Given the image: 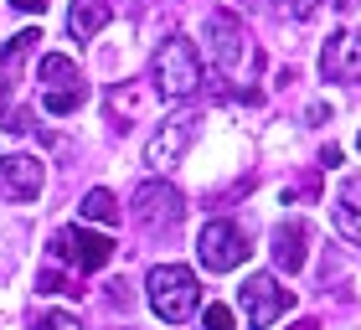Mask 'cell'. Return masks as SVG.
<instances>
[{
  "instance_id": "24",
  "label": "cell",
  "mask_w": 361,
  "mask_h": 330,
  "mask_svg": "<svg viewBox=\"0 0 361 330\" xmlns=\"http://www.w3.org/2000/svg\"><path fill=\"white\" fill-rule=\"evenodd\" d=\"M11 6H16V11H31V16H42V11H47V0H11Z\"/></svg>"
},
{
  "instance_id": "4",
  "label": "cell",
  "mask_w": 361,
  "mask_h": 330,
  "mask_svg": "<svg viewBox=\"0 0 361 330\" xmlns=\"http://www.w3.org/2000/svg\"><path fill=\"white\" fill-rule=\"evenodd\" d=\"M248 238H243V227H233L227 217H217V222H207L202 227V238H196V258H202V269H212V274H233L238 263H248Z\"/></svg>"
},
{
  "instance_id": "6",
  "label": "cell",
  "mask_w": 361,
  "mask_h": 330,
  "mask_svg": "<svg viewBox=\"0 0 361 330\" xmlns=\"http://www.w3.org/2000/svg\"><path fill=\"white\" fill-rule=\"evenodd\" d=\"M243 310H248L253 330H274V320H284L294 310V289H284L274 274H253L243 284Z\"/></svg>"
},
{
  "instance_id": "15",
  "label": "cell",
  "mask_w": 361,
  "mask_h": 330,
  "mask_svg": "<svg viewBox=\"0 0 361 330\" xmlns=\"http://www.w3.org/2000/svg\"><path fill=\"white\" fill-rule=\"evenodd\" d=\"M78 212H83V222H119V202H114V191L109 186H93L88 196H83V207H78Z\"/></svg>"
},
{
  "instance_id": "27",
  "label": "cell",
  "mask_w": 361,
  "mask_h": 330,
  "mask_svg": "<svg viewBox=\"0 0 361 330\" xmlns=\"http://www.w3.org/2000/svg\"><path fill=\"white\" fill-rule=\"evenodd\" d=\"M289 330H315V325H310V320H305V325H289Z\"/></svg>"
},
{
  "instance_id": "13",
  "label": "cell",
  "mask_w": 361,
  "mask_h": 330,
  "mask_svg": "<svg viewBox=\"0 0 361 330\" xmlns=\"http://www.w3.org/2000/svg\"><path fill=\"white\" fill-rule=\"evenodd\" d=\"M109 26V0H73L68 6V31L78 42H93Z\"/></svg>"
},
{
  "instance_id": "23",
  "label": "cell",
  "mask_w": 361,
  "mask_h": 330,
  "mask_svg": "<svg viewBox=\"0 0 361 330\" xmlns=\"http://www.w3.org/2000/svg\"><path fill=\"white\" fill-rule=\"evenodd\" d=\"M315 11H320V0H294V16H300V21H310Z\"/></svg>"
},
{
  "instance_id": "28",
  "label": "cell",
  "mask_w": 361,
  "mask_h": 330,
  "mask_svg": "<svg viewBox=\"0 0 361 330\" xmlns=\"http://www.w3.org/2000/svg\"><path fill=\"white\" fill-rule=\"evenodd\" d=\"M356 145H361V135H356Z\"/></svg>"
},
{
  "instance_id": "21",
  "label": "cell",
  "mask_w": 361,
  "mask_h": 330,
  "mask_svg": "<svg viewBox=\"0 0 361 330\" xmlns=\"http://www.w3.org/2000/svg\"><path fill=\"white\" fill-rule=\"evenodd\" d=\"M37 289H42V294H73V289H68V279H62V274H52V269H47V274L37 279Z\"/></svg>"
},
{
  "instance_id": "1",
  "label": "cell",
  "mask_w": 361,
  "mask_h": 330,
  "mask_svg": "<svg viewBox=\"0 0 361 330\" xmlns=\"http://www.w3.org/2000/svg\"><path fill=\"white\" fill-rule=\"evenodd\" d=\"M145 294H150V310L166 325H186L196 310H202V284H196V274L186 263H160V269H150Z\"/></svg>"
},
{
  "instance_id": "2",
  "label": "cell",
  "mask_w": 361,
  "mask_h": 330,
  "mask_svg": "<svg viewBox=\"0 0 361 330\" xmlns=\"http://www.w3.org/2000/svg\"><path fill=\"white\" fill-rule=\"evenodd\" d=\"M207 52H212V62H217L222 78L264 68V52L248 42V31H243V21L233 11H212V21H207Z\"/></svg>"
},
{
  "instance_id": "7",
  "label": "cell",
  "mask_w": 361,
  "mask_h": 330,
  "mask_svg": "<svg viewBox=\"0 0 361 330\" xmlns=\"http://www.w3.org/2000/svg\"><path fill=\"white\" fill-rule=\"evenodd\" d=\"M52 253H57V258H68V263H78L83 274H98V269H109L114 243H109V233H88V227H62V233L52 238Z\"/></svg>"
},
{
  "instance_id": "12",
  "label": "cell",
  "mask_w": 361,
  "mask_h": 330,
  "mask_svg": "<svg viewBox=\"0 0 361 330\" xmlns=\"http://www.w3.org/2000/svg\"><path fill=\"white\" fill-rule=\"evenodd\" d=\"M336 233L361 248V176L341 181V191H336Z\"/></svg>"
},
{
  "instance_id": "26",
  "label": "cell",
  "mask_w": 361,
  "mask_h": 330,
  "mask_svg": "<svg viewBox=\"0 0 361 330\" xmlns=\"http://www.w3.org/2000/svg\"><path fill=\"white\" fill-rule=\"evenodd\" d=\"M243 6H274V0H243Z\"/></svg>"
},
{
  "instance_id": "18",
  "label": "cell",
  "mask_w": 361,
  "mask_h": 330,
  "mask_svg": "<svg viewBox=\"0 0 361 330\" xmlns=\"http://www.w3.org/2000/svg\"><path fill=\"white\" fill-rule=\"evenodd\" d=\"M109 109H114V114H119V119L129 124V119L140 114V93H129V88H114V93H109Z\"/></svg>"
},
{
  "instance_id": "8",
  "label": "cell",
  "mask_w": 361,
  "mask_h": 330,
  "mask_svg": "<svg viewBox=\"0 0 361 330\" xmlns=\"http://www.w3.org/2000/svg\"><path fill=\"white\" fill-rule=\"evenodd\" d=\"M191 140H196V114H176V119H166L150 135V145H145V165H150V171H171V165L191 150Z\"/></svg>"
},
{
  "instance_id": "9",
  "label": "cell",
  "mask_w": 361,
  "mask_h": 330,
  "mask_svg": "<svg viewBox=\"0 0 361 330\" xmlns=\"http://www.w3.org/2000/svg\"><path fill=\"white\" fill-rule=\"evenodd\" d=\"M320 78L361 88V31H336V37L320 47Z\"/></svg>"
},
{
  "instance_id": "25",
  "label": "cell",
  "mask_w": 361,
  "mask_h": 330,
  "mask_svg": "<svg viewBox=\"0 0 361 330\" xmlns=\"http://www.w3.org/2000/svg\"><path fill=\"white\" fill-rule=\"evenodd\" d=\"M6 98H11V82H0V119H6Z\"/></svg>"
},
{
  "instance_id": "20",
  "label": "cell",
  "mask_w": 361,
  "mask_h": 330,
  "mask_svg": "<svg viewBox=\"0 0 361 330\" xmlns=\"http://www.w3.org/2000/svg\"><path fill=\"white\" fill-rule=\"evenodd\" d=\"M37 330H83V325H78L68 310H52V315H42V320H37Z\"/></svg>"
},
{
  "instance_id": "10",
  "label": "cell",
  "mask_w": 361,
  "mask_h": 330,
  "mask_svg": "<svg viewBox=\"0 0 361 330\" xmlns=\"http://www.w3.org/2000/svg\"><path fill=\"white\" fill-rule=\"evenodd\" d=\"M47 186V165L37 155H0V196L11 202H37Z\"/></svg>"
},
{
  "instance_id": "11",
  "label": "cell",
  "mask_w": 361,
  "mask_h": 330,
  "mask_svg": "<svg viewBox=\"0 0 361 330\" xmlns=\"http://www.w3.org/2000/svg\"><path fill=\"white\" fill-rule=\"evenodd\" d=\"M305 243H310V227L300 217H289V222H279L274 227V263L284 274H300L305 269Z\"/></svg>"
},
{
  "instance_id": "16",
  "label": "cell",
  "mask_w": 361,
  "mask_h": 330,
  "mask_svg": "<svg viewBox=\"0 0 361 330\" xmlns=\"http://www.w3.org/2000/svg\"><path fill=\"white\" fill-rule=\"evenodd\" d=\"M37 42H42V31H37V26L16 31V37H11L6 47H0V68H6V73H16V68H21V62L31 57V47H37Z\"/></svg>"
},
{
  "instance_id": "17",
  "label": "cell",
  "mask_w": 361,
  "mask_h": 330,
  "mask_svg": "<svg viewBox=\"0 0 361 330\" xmlns=\"http://www.w3.org/2000/svg\"><path fill=\"white\" fill-rule=\"evenodd\" d=\"M83 98H88L83 88H62V93H47L42 109H47V114H73V109H83Z\"/></svg>"
},
{
  "instance_id": "19",
  "label": "cell",
  "mask_w": 361,
  "mask_h": 330,
  "mask_svg": "<svg viewBox=\"0 0 361 330\" xmlns=\"http://www.w3.org/2000/svg\"><path fill=\"white\" fill-rule=\"evenodd\" d=\"M202 325H207V330H238V315H233L227 305H207V310H202Z\"/></svg>"
},
{
  "instance_id": "5",
  "label": "cell",
  "mask_w": 361,
  "mask_h": 330,
  "mask_svg": "<svg viewBox=\"0 0 361 330\" xmlns=\"http://www.w3.org/2000/svg\"><path fill=\"white\" fill-rule=\"evenodd\" d=\"M180 217H186V196L171 181H145L135 191V222L145 233H171V227H180Z\"/></svg>"
},
{
  "instance_id": "14",
  "label": "cell",
  "mask_w": 361,
  "mask_h": 330,
  "mask_svg": "<svg viewBox=\"0 0 361 330\" xmlns=\"http://www.w3.org/2000/svg\"><path fill=\"white\" fill-rule=\"evenodd\" d=\"M37 73H42V82H47V93H62V88H83V82H78V62H73V57H62V52H47Z\"/></svg>"
},
{
  "instance_id": "22",
  "label": "cell",
  "mask_w": 361,
  "mask_h": 330,
  "mask_svg": "<svg viewBox=\"0 0 361 330\" xmlns=\"http://www.w3.org/2000/svg\"><path fill=\"white\" fill-rule=\"evenodd\" d=\"M6 129H11V135H26V129H31V114H26V109H11V114H6Z\"/></svg>"
},
{
  "instance_id": "3",
  "label": "cell",
  "mask_w": 361,
  "mask_h": 330,
  "mask_svg": "<svg viewBox=\"0 0 361 330\" xmlns=\"http://www.w3.org/2000/svg\"><path fill=\"white\" fill-rule=\"evenodd\" d=\"M150 78H155V93L160 98H191L196 88H202V62H196V47L186 37H166L155 47L150 57Z\"/></svg>"
}]
</instances>
